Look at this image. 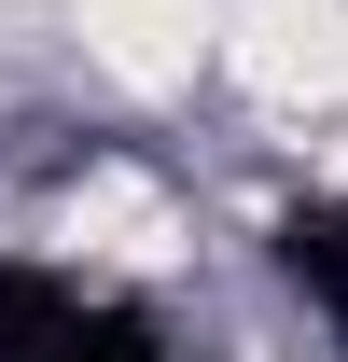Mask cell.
<instances>
[{
    "mask_svg": "<svg viewBox=\"0 0 348 362\" xmlns=\"http://www.w3.org/2000/svg\"><path fill=\"white\" fill-rule=\"evenodd\" d=\"M0 362H168L139 307H98L42 265H0Z\"/></svg>",
    "mask_w": 348,
    "mask_h": 362,
    "instance_id": "obj_1",
    "label": "cell"
},
{
    "mask_svg": "<svg viewBox=\"0 0 348 362\" xmlns=\"http://www.w3.org/2000/svg\"><path fill=\"white\" fill-rule=\"evenodd\" d=\"M279 265H293L306 293H320V307L348 320V209H335V195H306V209H279Z\"/></svg>",
    "mask_w": 348,
    "mask_h": 362,
    "instance_id": "obj_2",
    "label": "cell"
}]
</instances>
